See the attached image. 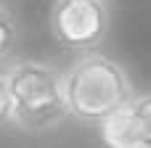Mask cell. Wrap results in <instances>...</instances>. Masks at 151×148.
<instances>
[{"label":"cell","instance_id":"obj_1","mask_svg":"<svg viewBox=\"0 0 151 148\" xmlns=\"http://www.w3.org/2000/svg\"><path fill=\"white\" fill-rule=\"evenodd\" d=\"M64 87L69 117L96 127L135 95L127 69L98 50L82 53L64 69Z\"/></svg>","mask_w":151,"mask_h":148},{"label":"cell","instance_id":"obj_2","mask_svg":"<svg viewBox=\"0 0 151 148\" xmlns=\"http://www.w3.org/2000/svg\"><path fill=\"white\" fill-rule=\"evenodd\" d=\"M13 124L24 132H50L69 119L64 71L40 58H19L5 66Z\"/></svg>","mask_w":151,"mask_h":148},{"label":"cell","instance_id":"obj_3","mask_svg":"<svg viewBox=\"0 0 151 148\" xmlns=\"http://www.w3.org/2000/svg\"><path fill=\"white\" fill-rule=\"evenodd\" d=\"M111 13L106 0H53L48 26L53 40L72 53L98 50L109 34Z\"/></svg>","mask_w":151,"mask_h":148},{"label":"cell","instance_id":"obj_4","mask_svg":"<svg viewBox=\"0 0 151 148\" xmlns=\"http://www.w3.org/2000/svg\"><path fill=\"white\" fill-rule=\"evenodd\" d=\"M104 148H151V90L135 93L98 124Z\"/></svg>","mask_w":151,"mask_h":148},{"label":"cell","instance_id":"obj_5","mask_svg":"<svg viewBox=\"0 0 151 148\" xmlns=\"http://www.w3.org/2000/svg\"><path fill=\"white\" fill-rule=\"evenodd\" d=\"M16 45H19V21L13 11L0 0V69H5V64L13 58Z\"/></svg>","mask_w":151,"mask_h":148},{"label":"cell","instance_id":"obj_6","mask_svg":"<svg viewBox=\"0 0 151 148\" xmlns=\"http://www.w3.org/2000/svg\"><path fill=\"white\" fill-rule=\"evenodd\" d=\"M13 124V103H11V87H8V74L0 69V127Z\"/></svg>","mask_w":151,"mask_h":148}]
</instances>
